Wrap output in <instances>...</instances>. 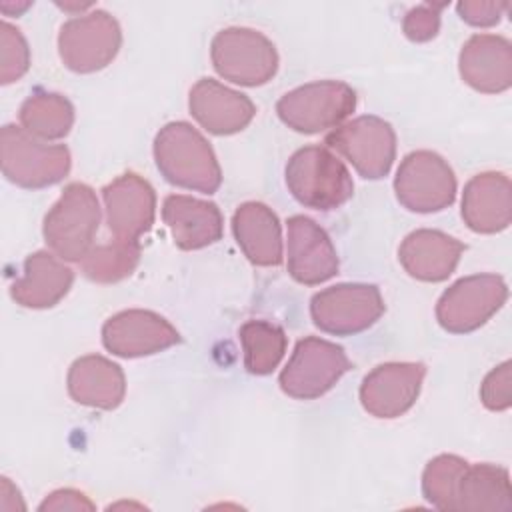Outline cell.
Masks as SVG:
<instances>
[{"label":"cell","mask_w":512,"mask_h":512,"mask_svg":"<svg viewBox=\"0 0 512 512\" xmlns=\"http://www.w3.org/2000/svg\"><path fill=\"white\" fill-rule=\"evenodd\" d=\"M464 224L478 234H496L512 220V186L502 172L472 176L462 192Z\"/></svg>","instance_id":"19"},{"label":"cell","mask_w":512,"mask_h":512,"mask_svg":"<svg viewBox=\"0 0 512 512\" xmlns=\"http://www.w3.org/2000/svg\"><path fill=\"white\" fill-rule=\"evenodd\" d=\"M466 246L440 230L420 228L410 232L398 250L402 268L416 280L442 282L458 266Z\"/></svg>","instance_id":"20"},{"label":"cell","mask_w":512,"mask_h":512,"mask_svg":"<svg viewBox=\"0 0 512 512\" xmlns=\"http://www.w3.org/2000/svg\"><path fill=\"white\" fill-rule=\"evenodd\" d=\"M510 380H512V372H510V362H502L500 366L492 368L482 386H480V400L488 410L500 412L510 408L512 404V394H510Z\"/></svg>","instance_id":"32"},{"label":"cell","mask_w":512,"mask_h":512,"mask_svg":"<svg viewBox=\"0 0 512 512\" xmlns=\"http://www.w3.org/2000/svg\"><path fill=\"white\" fill-rule=\"evenodd\" d=\"M180 342L178 330L150 310H122L102 326V344L120 358H140Z\"/></svg>","instance_id":"14"},{"label":"cell","mask_w":512,"mask_h":512,"mask_svg":"<svg viewBox=\"0 0 512 512\" xmlns=\"http://www.w3.org/2000/svg\"><path fill=\"white\" fill-rule=\"evenodd\" d=\"M0 162L6 180L38 190L70 172V150L64 144H44L24 128L6 124L0 132Z\"/></svg>","instance_id":"4"},{"label":"cell","mask_w":512,"mask_h":512,"mask_svg":"<svg viewBox=\"0 0 512 512\" xmlns=\"http://www.w3.org/2000/svg\"><path fill=\"white\" fill-rule=\"evenodd\" d=\"M444 4H420L406 12L402 20V30L412 42H428L438 34L440 10Z\"/></svg>","instance_id":"31"},{"label":"cell","mask_w":512,"mask_h":512,"mask_svg":"<svg viewBox=\"0 0 512 512\" xmlns=\"http://www.w3.org/2000/svg\"><path fill=\"white\" fill-rule=\"evenodd\" d=\"M456 10L460 18L470 26L486 28L500 22L504 12L508 10V4L494 0H462L456 4Z\"/></svg>","instance_id":"33"},{"label":"cell","mask_w":512,"mask_h":512,"mask_svg":"<svg viewBox=\"0 0 512 512\" xmlns=\"http://www.w3.org/2000/svg\"><path fill=\"white\" fill-rule=\"evenodd\" d=\"M384 314V300L374 284L344 282L316 292L310 300L314 324L334 336L368 330Z\"/></svg>","instance_id":"11"},{"label":"cell","mask_w":512,"mask_h":512,"mask_svg":"<svg viewBox=\"0 0 512 512\" xmlns=\"http://www.w3.org/2000/svg\"><path fill=\"white\" fill-rule=\"evenodd\" d=\"M422 362H384L372 368L360 384L362 408L376 418H398L408 412L422 388Z\"/></svg>","instance_id":"13"},{"label":"cell","mask_w":512,"mask_h":512,"mask_svg":"<svg viewBox=\"0 0 512 512\" xmlns=\"http://www.w3.org/2000/svg\"><path fill=\"white\" fill-rule=\"evenodd\" d=\"M350 366L342 346L324 338L306 336L296 342L288 364L280 372L278 384L290 398L314 400L332 390Z\"/></svg>","instance_id":"7"},{"label":"cell","mask_w":512,"mask_h":512,"mask_svg":"<svg viewBox=\"0 0 512 512\" xmlns=\"http://www.w3.org/2000/svg\"><path fill=\"white\" fill-rule=\"evenodd\" d=\"M30 68V48L22 32L0 22V82L10 84L20 80Z\"/></svg>","instance_id":"30"},{"label":"cell","mask_w":512,"mask_h":512,"mask_svg":"<svg viewBox=\"0 0 512 512\" xmlns=\"http://www.w3.org/2000/svg\"><path fill=\"white\" fill-rule=\"evenodd\" d=\"M324 144L342 154L368 180L384 178L396 158V132L378 116H358L334 128Z\"/></svg>","instance_id":"12"},{"label":"cell","mask_w":512,"mask_h":512,"mask_svg":"<svg viewBox=\"0 0 512 512\" xmlns=\"http://www.w3.org/2000/svg\"><path fill=\"white\" fill-rule=\"evenodd\" d=\"M106 224L116 240L138 242L154 224L156 194L148 180L134 172L114 178L102 188Z\"/></svg>","instance_id":"15"},{"label":"cell","mask_w":512,"mask_h":512,"mask_svg":"<svg viewBox=\"0 0 512 512\" xmlns=\"http://www.w3.org/2000/svg\"><path fill=\"white\" fill-rule=\"evenodd\" d=\"M20 124L42 140L64 138L74 124V106L56 92H34L20 106Z\"/></svg>","instance_id":"26"},{"label":"cell","mask_w":512,"mask_h":512,"mask_svg":"<svg viewBox=\"0 0 512 512\" xmlns=\"http://www.w3.org/2000/svg\"><path fill=\"white\" fill-rule=\"evenodd\" d=\"M188 108L196 122L216 136H228L244 130L256 114V106L246 94L212 78H200L192 86Z\"/></svg>","instance_id":"17"},{"label":"cell","mask_w":512,"mask_h":512,"mask_svg":"<svg viewBox=\"0 0 512 512\" xmlns=\"http://www.w3.org/2000/svg\"><path fill=\"white\" fill-rule=\"evenodd\" d=\"M508 470L496 464H468L458 480L454 512H510Z\"/></svg>","instance_id":"25"},{"label":"cell","mask_w":512,"mask_h":512,"mask_svg":"<svg viewBox=\"0 0 512 512\" xmlns=\"http://www.w3.org/2000/svg\"><path fill=\"white\" fill-rule=\"evenodd\" d=\"M288 272L306 286L330 280L338 272V254L326 230L308 216H290L288 222Z\"/></svg>","instance_id":"16"},{"label":"cell","mask_w":512,"mask_h":512,"mask_svg":"<svg viewBox=\"0 0 512 512\" xmlns=\"http://www.w3.org/2000/svg\"><path fill=\"white\" fill-rule=\"evenodd\" d=\"M38 510L46 512V510H94V504L78 490L74 488H62V490H54L52 494H48L44 498V502L38 506Z\"/></svg>","instance_id":"34"},{"label":"cell","mask_w":512,"mask_h":512,"mask_svg":"<svg viewBox=\"0 0 512 512\" xmlns=\"http://www.w3.org/2000/svg\"><path fill=\"white\" fill-rule=\"evenodd\" d=\"M356 108V92L340 80H320L286 92L276 102L278 118L300 134L336 128Z\"/></svg>","instance_id":"5"},{"label":"cell","mask_w":512,"mask_h":512,"mask_svg":"<svg viewBox=\"0 0 512 512\" xmlns=\"http://www.w3.org/2000/svg\"><path fill=\"white\" fill-rule=\"evenodd\" d=\"M462 80L484 94H500L512 86V44L496 34H474L458 56Z\"/></svg>","instance_id":"18"},{"label":"cell","mask_w":512,"mask_h":512,"mask_svg":"<svg viewBox=\"0 0 512 512\" xmlns=\"http://www.w3.org/2000/svg\"><path fill=\"white\" fill-rule=\"evenodd\" d=\"M468 462L454 454L432 458L422 472V494L438 510L454 512V496L458 480Z\"/></svg>","instance_id":"29"},{"label":"cell","mask_w":512,"mask_h":512,"mask_svg":"<svg viewBox=\"0 0 512 512\" xmlns=\"http://www.w3.org/2000/svg\"><path fill=\"white\" fill-rule=\"evenodd\" d=\"M162 220L182 250H198L222 238L220 208L208 200L170 194L162 204Z\"/></svg>","instance_id":"21"},{"label":"cell","mask_w":512,"mask_h":512,"mask_svg":"<svg viewBox=\"0 0 512 512\" xmlns=\"http://www.w3.org/2000/svg\"><path fill=\"white\" fill-rule=\"evenodd\" d=\"M140 262V244L128 240H114L88 250L80 260L82 274L98 284L118 282L134 272Z\"/></svg>","instance_id":"28"},{"label":"cell","mask_w":512,"mask_h":512,"mask_svg":"<svg viewBox=\"0 0 512 512\" xmlns=\"http://www.w3.org/2000/svg\"><path fill=\"white\" fill-rule=\"evenodd\" d=\"M394 192L398 202L410 212H440L456 198V176L440 154L416 150L406 154L400 162Z\"/></svg>","instance_id":"10"},{"label":"cell","mask_w":512,"mask_h":512,"mask_svg":"<svg viewBox=\"0 0 512 512\" xmlns=\"http://www.w3.org/2000/svg\"><path fill=\"white\" fill-rule=\"evenodd\" d=\"M100 224L96 192L82 182H72L44 216L42 234L48 248L62 260L80 262L92 248Z\"/></svg>","instance_id":"3"},{"label":"cell","mask_w":512,"mask_h":512,"mask_svg":"<svg viewBox=\"0 0 512 512\" xmlns=\"http://www.w3.org/2000/svg\"><path fill=\"white\" fill-rule=\"evenodd\" d=\"M214 70L240 86H262L278 70V52L262 32L244 26L220 30L210 44Z\"/></svg>","instance_id":"6"},{"label":"cell","mask_w":512,"mask_h":512,"mask_svg":"<svg viewBox=\"0 0 512 512\" xmlns=\"http://www.w3.org/2000/svg\"><path fill=\"white\" fill-rule=\"evenodd\" d=\"M244 366L250 374H270L286 352V334L280 326L266 320H248L238 330Z\"/></svg>","instance_id":"27"},{"label":"cell","mask_w":512,"mask_h":512,"mask_svg":"<svg viewBox=\"0 0 512 512\" xmlns=\"http://www.w3.org/2000/svg\"><path fill=\"white\" fill-rule=\"evenodd\" d=\"M66 384L72 400L100 410L120 406L126 394L122 368L100 354H88L74 360L68 370Z\"/></svg>","instance_id":"23"},{"label":"cell","mask_w":512,"mask_h":512,"mask_svg":"<svg viewBox=\"0 0 512 512\" xmlns=\"http://www.w3.org/2000/svg\"><path fill=\"white\" fill-rule=\"evenodd\" d=\"M234 238L244 256L256 266L282 262V232L278 216L262 202H244L232 216Z\"/></svg>","instance_id":"24"},{"label":"cell","mask_w":512,"mask_h":512,"mask_svg":"<svg viewBox=\"0 0 512 512\" xmlns=\"http://www.w3.org/2000/svg\"><path fill=\"white\" fill-rule=\"evenodd\" d=\"M154 160L174 186L214 194L222 184L220 164L208 140L188 122H168L154 138Z\"/></svg>","instance_id":"1"},{"label":"cell","mask_w":512,"mask_h":512,"mask_svg":"<svg viewBox=\"0 0 512 512\" xmlns=\"http://www.w3.org/2000/svg\"><path fill=\"white\" fill-rule=\"evenodd\" d=\"M74 272L46 250H38L24 260L22 276L10 286V296L24 308H52L70 290Z\"/></svg>","instance_id":"22"},{"label":"cell","mask_w":512,"mask_h":512,"mask_svg":"<svg viewBox=\"0 0 512 512\" xmlns=\"http://www.w3.org/2000/svg\"><path fill=\"white\" fill-rule=\"evenodd\" d=\"M508 286L498 274H472L448 286L438 304L436 320L452 334H466L486 324L506 302Z\"/></svg>","instance_id":"9"},{"label":"cell","mask_w":512,"mask_h":512,"mask_svg":"<svg viewBox=\"0 0 512 512\" xmlns=\"http://www.w3.org/2000/svg\"><path fill=\"white\" fill-rule=\"evenodd\" d=\"M286 186L306 208L336 210L354 194L348 168L326 146H304L286 164Z\"/></svg>","instance_id":"2"},{"label":"cell","mask_w":512,"mask_h":512,"mask_svg":"<svg viewBox=\"0 0 512 512\" xmlns=\"http://www.w3.org/2000/svg\"><path fill=\"white\" fill-rule=\"evenodd\" d=\"M122 30L118 20L106 10H92L74 16L58 32V54L64 66L78 74L106 68L118 54Z\"/></svg>","instance_id":"8"}]
</instances>
